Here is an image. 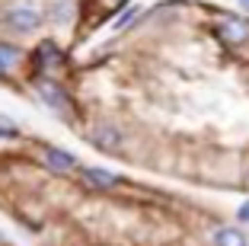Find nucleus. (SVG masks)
Here are the masks:
<instances>
[{
    "instance_id": "1",
    "label": "nucleus",
    "mask_w": 249,
    "mask_h": 246,
    "mask_svg": "<svg viewBox=\"0 0 249 246\" xmlns=\"http://www.w3.org/2000/svg\"><path fill=\"white\" fill-rule=\"evenodd\" d=\"M45 22V10L32 0H10L0 10V26L13 36H32V32L42 29Z\"/></svg>"
},
{
    "instance_id": "2",
    "label": "nucleus",
    "mask_w": 249,
    "mask_h": 246,
    "mask_svg": "<svg viewBox=\"0 0 249 246\" xmlns=\"http://www.w3.org/2000/svg\"><path fill=\"white\" fill-rule=\"evenodd\" d=\"M32 90H36V96L52 109V112H58V115H71L73 99H71V93L64 90V83H58L54 77H36V80H32Z\"/></svg>"
},
{
    "instance_id": "3",
    "label": "nucleus",
    "mask_w": 249,
    "mask_h": 246,
    "mask_svg": "<svg viewBox=\"0 0 249 246\" xmlns=\"http://www.w3.org/2000/svg\"><path fill=\"white\" fill-rule=\"evenodd\" d=\"M32 64H36L38 77H52V74L64 64V51H61L52 38H42V42H38V48L32 51Z\"/></svg>"
},
{
    "instance_id": "4",
    "label": "nucleus",
    "mask_w": 249,
    "mask_h": 246,
    "mask_svg": "<svg viewBox=\"0 0 249 246\" xmlns=\"http://www.w3.org/2000/svg\"><path fill=\"white\" fill-rule=\"evenodd\" d=\"M42 167L58 173V176H67V173H73V170H80V163H77V157H73L71 151H64V147H42Z\"/></svg>"
},
{
    "instance_id": "5",
    "label": "nucleus",
    "mask_w": 249,
    "mask_h": 246,
    "mask_svg": "<svg viewBox=\"0 0 249 246\" xmlns=\"http://www.w3.org/2000/svg\"><path fill=\"white\" fill-rule=\"evenodd\" d=\"M89 144H93L96 151H103V153H115V151H122L124 134L115 125H96V128L89 131Z\"/></svg>"
},
{
    "instance_id": "6",
    "label": "nucleus",
    "mask_w": 249,
    "mask_h": 246,
    "mask_svg": "<svg viewBox=\"0 0 249 246\" xmlns=\"http://www.w3.org/2000/svg\"><path fill=\"white\" fill-rule=\"evenodd\" d=\"M26 61V51L19 45L7 42V38H0V80H13L16 67Z\"/></svg>"
},
{
    "instance_id": "7",
    "label": "nucleus",
    "mask_w": 249,
    "mask_h": 246,
    "mask_svg": "<svg viewBox=\"0 0 249 246\" xmlns=\"http://www.w3.org/2000/svg\"><path fill=\"white\" fill-rule=\"evenodd\" d=\"M80 176L89 189H99V192H109V189L118 186V176L109 173V170H103V167H83Z\"/></svg>"
},
{
    "instance_id": "8",
    "label": "nucleus",
    "mask_w": 249,
    "mask_h": 246,
    "mask_svg": "<svg viewBox=\"0 0 249 246\" xmlns=\"http://www.w3.org/2000/svg\"><path fill=\"white\" fill-rule=\"evenodd\" d=\"M217 36L224 38L227 45H240V42H246V26H243L240 19H220L217 22Z\"/></svg>"
},
{
    "instance_id": "9",
    "label": "nucleus",
    "mask_w": 249,
    "mask_h": 246,
    "mask_svg": "<svg viewBox=\"0 0 249 246\" xmlns=\"http://www.w3.org/2000/svg\"><path fill=\"white\" fill-rule=\"evenodd\" d=\"M214 243L217 246H249L243 230H236V227H217L214 230Z\"/></svg>"
},
{
    "instance_id": "10",
    "label": "nucleus",
    "mask_w": 249,
    "mask_h": 246,
    "mask_svg": "<svg viewBox=\"0 0 249 246\" xmlns=\"http://www.w3.org/2000/svg\"><path fill=\"white\" fill-rule=\"evenodd\" d=\"M71 16H73V7L61 0V3H54V7L48 10V13H45V19H54V22H71Z\"/></svg>"
},
{
    "instance_id": "11",
    "label": "nucleus",
    "mask_w": 249,
    "mask_h": 246,
    "mask_svg": "<svg viewBox=\"0 0 249 246\" xmlns=\"http://www.w3.org/2000/svg\"><path fill=\"white\" fill-rule=\"evenodd\" d=\"M7 134H16V128H13V125L7 122V118H0V141L7 138Z\"/></svg>"
},
{
    "instance_id": "12",
    "label": "nucleus",
    "mask_w": 249,
    "mask_h": 246,
    "mask_svg": "<svg viewBox=\"0 0 249 246\" xmlns=\"http://www.w3.org/2000/svg\"><path fill=\"white\" fill-rule=\"evenodd\" d=\"M236 217H240L243 224H249V202H243V205H240V211H236Z\"/></svg>"
}]
</instances>
